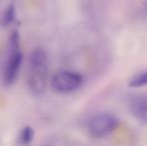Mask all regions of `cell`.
<instances>
[{
    "instance_id": "1",
    "label": "cell",
    "mask_w": 147,
    "mask_h": 146,
    "mask_svg": "<svg viewBox=\"0 0 147 146\" xmlns=\"http://www.w3.org/2000/svg\"><path fill=\"white\" fill-rule=\"evenodd\" d=\"M29 89L35 95H41L45 91L48 80V58L43 48H36L29 60Z\"/></svg>"
},
{
    "instance_id": "2",
    "label": "cell",
    "mask_w": 147,
    "mask_h": 146,
    "mask_svg": "<svg viewBox=\"0 0 147 146\" xmlns=\"http://www.w3.org/2000/svg\"><path fill=\"white\" fill-rule=\"evenodd\" d=\"M23 60V53L20 49V38L18 31H13L10 36L9 54L7 62L3 71V83L6 86H10L15 82L19 73L21 63Z\"/></svg>"
},
{
    "instance_id": "3",
    "label": "cell",
    "mask_w": 147,
    "mask_h": 146,
    "mask_svg": "<svg viewBox=\"0 0 147 146\" xmlns=\"http://www.w3.org/2000/svg\"><path fill=\"white\" fill-rule=\"evenodd\" d=\"M119 125L116 116L110 113H99L89 119L87 129L92 136L104 137L110 134Z\"/></svg>"
},
{
    "instance_id": "4",
    "label": "cell",
    "mask_w": 147,
    "mask_h": 146,
    "mask_svg": "<svg viewBox=\"0 0 147 146\" xmlns=\"http://www.w3.org/2000/svg\"><path fill=\"white\" fill-rule=\"evenodd\" d=\"M83 82L81 74L75 71H59L51 79L52 88L58 93H70L75 91Z\"/></svg>"
},
{
    "instance_id": "5",
    "label": "cell",
    "mask_w": 147,
    "mask_h": 146,
    "mask_svg": "<svg viewBox=\"0 0 147 146\" xmlns=\"http://www.w3.org/2000/svg\"><path fill=\"white\" fill-rule=\"evenodd\" d=\"M130 110L136 119L147 123V96L134 99L131 102Z\"/></svg>"
},
{
    "instance_id": "6",
    "label": "cell",
    "mask_w": 147,
    "mask_h": 146,
    "mask_svg": "<svg viewBox=\"0 0 147 146\" xmlns=\"http://www.w3.org/2000/svg\"><path fill=\"white\" fill-rule=\"evenodd\" d=\"M34 139V129L31 126H25L20 130L18 135V142L20 144H30Z\"/></svg>"
},
{
    "instance_id": "7",
    "label": "cell",
    "mask_w": 147,
    "mask_h": 146,
    "mask_svg": "<svg viewBox=\"0 0 147 146\" xmlns=\"http://www.w3.org/2000/svg\"><path fill=\"white\" fill-rule=\"evenodd\" d=\"M16 16V7L15 4L11 3L7 6V8L4 11L3 15H2V24L4 26L10 25L12 22L14 21Z\"/></svg>"
},
{
    "instance_id": "8",
    "label": "cell",
    "mask_w": 147,
    "mask_h": 146,
    "mask_svg": "<svg viewBox=\"0 0 147 146\" xmlns=\"http://www.w3.org/2000/svg\"><path fill=\"white\" fill-rule=\"evenodd\" d=\"M128 86L132 88H139L143 87V86H147V71L137 74L132 79H130Z\"/></svg>"
}]
</instances>
